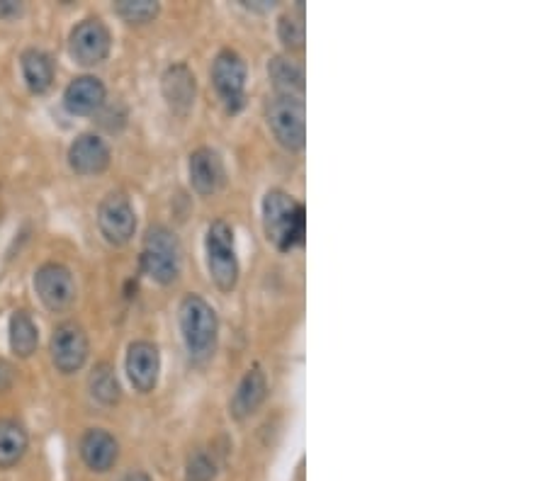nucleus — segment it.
<instances>
[{"mask_svg": "<svg viewBox=\"0 0 547 481\" xmlns=\"http://www.w3.org/2000/svg\"><path fill=\"white\" fill-rule=\"evenodd\" d=\"M263 229L278 251H292L307 234L304 205L283 190H270L263 200Z\"/></svg>", "mask_w": 547, "mask_h": 481, "instance_id": "obj_1", "label": "nucleus"}, {"mask_svg": "<svg viewBox=\"0 0 547 481\" xmlns=\"http://www.w3.org/2000/svg\"><path fill=\"white\" fill-rule=\"evenodd\" d=\"M178 316L188 353L193 355V358H207V355H212L219 331V321L212 304L205 302L200 294H188V297L180 302Z\"/></svg>", "mask_w": 547, "mask_h": 481, "instance_id": "obj_2", "label": "nucleus"}, {"mask_svg": "<svg viewBox=\"0 0 547 481\" xmlns=\"http://www.w3.org/2000/svg\"><path fill=\"white\" fill-rule=\"evenodd\" d=\"M183 251L178 236L166 226H151L144 236L142 270L159 285H171L178 280Z\"/></svg>", "mask_w": 547, "mask_h": 481, "instance_id": "obj_3", "label": "nucleus"}, {"mask_svg": "<svg viewBox=\"0 0 547 481\" xmlns=\"http://www.w3.org/2000/svg\"><path fill=\"white\" fill-rule=\"evenodd\" d=\"M207 268L214 285L231 292L239 282V258L234 251V229L227 222H214L207 231Z\"/></svg>", "mask_w": 547, "mask_h": 481, "instance_id": "obj_4", "label": "nucleus"}, {"mask_svg": "<svg viewBox=\"0 0 547 481\" xmlns=\"http://www.w3.org/2000/svg\"><path fill=\"white\" fill-rule=\"evenodd\" d=\"M268 127L278 144L287 151L304 149L307 141V115H304L302 98L292 95H275L268 105Z\"/></svg>", "mask_w": 547, "mask_h": 481, "instance_id": "obj_5", "label": "nucleus"}, {"mask_svg": "<svg viewBox=\"0 0 547 481\" xmlns=\"http://www.w3.org/2000/svg\"><path fill=\"white\" fill-rule=\"evenodd\" d=\"M90 353L88 333L86 328L76 321H64L54 328L52 341H49V355L61 375H73V372L83 370Z\"/></svg>", "mask_w": 547, "mask_h": 481, "instance_id": "obj_6", "label": "nucleus"}, {"mask_svg": "<svg viewBox=\"0 0 547 481\" xmlns=\"http://www.w3.org/2000/svg\"><path fill=\"white\" fill-rule=\"evenodd\" d=\"M98 229L112 246H124L137 231V212L124 192H107L98 207Z\"/></svg>", "mask_w": 547, "mask_h": 481, "instance_id": "obj_7", "label": "nucleus"}, {"mask_svg": "<svg viewBox=\"0 0 547 481\" xmlns=\"http://www.w3.org/2000/svg\"><path fill=\"white\" fill-rule=\"evenodd\" d=\"M112 35L107 25L98 18H88L78 22L69 37V54L76 64L98 66L110 56Z\"/></svg>", "mask_w": 547, "mask_h": 481, "instance_id": "obj_8", "label": "nucleus"}, {"mask_svg": "<svg viewBox=\"0 0 547 481\" xmlns=\"http://www.w3.org/2000/svg\"><path fill=\"white\" fill-rule=\"evenodd\" d=\"M212 83L229 112H239L244 107L246 64L239 54L231 52V49L217 54L212 64Z\"/></svg>", "mask_w": 547, "mask_h": 481, "instance_id": "obj_9", "label": "nucleus"}, {"mask_svg": "<svg viewBox=\"0 0 547 481\" xmlns=\"http://www.w3.org/2000/svg\"><path fill=\"white\" fill-rule=\"evenodd\" d=\"M35 292L49 311H66L76 302V280L61 263H44L35 273Z\"/></svg>", "mask_w": 547, "mask_h": 481, "instance_id": "obj_10", "label": "nucleus"}, {"mask_svg": "<svg viewBox=\"0 0 547 481\" xmlns=\"http://www.w3.org/2000/svg\"><path fill=\"white\" fill-rule=\"evenodd\" d=\"M124 367H127V375L132 387L137 392L149 394L154 392L156 384H159L161 375V353L151 341H134L127 348V360H124Z\"/></svg>", "mask_w": 547, "mask_h": 481, "instance_id": "obj_11", "label": "nucleus"}, {"mask_svg": "<svg viewBox=\"0 0 547 481\" xmlns=\"http://www.w3.org/2000/svg\"><path fill=\"white\" fill-rule=\"evenodd\" d=\"M78 452H81V460L90 472L105 474L120 460V443L107 430L90 428L83 433L81 443H78Z\"/></svg>", "mask_w": 547, "mask_h": 481, "instance_id": "obj_12", "label": "nucleus"}, {"mask_svg": "<svg viewBox=\"0 0 547 481\" xmlns=\"http://www.w3.org/2000/svg\"><path fill=\"white\" fill-rule=\"evenodd\" d=\"M110 146L98 134H81L69 146V166L76 175H100L110 166Z\"/></svg>", "mask_w": 547, "mask_h": 481, "instance_id": "obj_13", "label": "nucleus"}, {"mask_svg": "<svg viewBox=\"0 0 547 481\" xmlns=\"http://www.w3.org/2000/svg\"><path fill=\"white\" fill-rule=\"evenodd\" d=\"M190 185H193L197 195L210 197L214 192L222 190L224 180H227V173H224L222 156L214 149H197L193 156H190Z\"/></svg>", "mask_w": 547, "mask_h": 481, "instance_id": "obj_14", "label": "nucleus"}, {"mask_svg": "<svg viewBox=\"0 0 547 481\" xmlns=\"http://www.w3.org/2000/svg\"><path fill=\"white\" fill-rule=\"evenodd\" d=\"M107 90L103 81L95 76H78L64 90V105L71 115H98L100 107L105 105Z\"/></svg>", "mask_w": 547, "mask_h": 481, "instance_id": "obj_15", "label": "nucleus"}, {"mask_svg": "<svg viewBox=\"0 0 547 481\" xmlns=\"http://www.w3.org/2000/svg\"><path fill=\"white\" fill-rule=\"evenodd\" d=\"M265 394H268L265 375L258 367H253V370H248L244 379H241L239 387H236L234 399H231L229 404L231 416H234L236 421H244V418L253 416V413L258 411V406L265 401Z\"/></svg>", "mask_w": 547, "mask_h": 481, "instance_id": "obj_16", "label": "nucleus"}, {"mask_svg": "<svg viewBox=\"0 0 547 481\" xmlns=\"http://www.w3.org/2000/svg\"><path fill=\"white\" fill-rule=\"evenodd\" d=\"M195 76L185 64L166 69L161 78V90L166 103L178 112H188L195 103Z\"/></svg>", "mask_w": 547, "mask_h": 481, "instance_id": "obj_17", "label": "nucleus"}, {"mask_svg": "<svg viewBox=\"0 0 547 481\" xmlns=\"http://www.w3.org/2000/svg\"><path fill=\"white\" fill-rule=\"evenodd\" d=\"M20 69H22V78H25L27 88L32 93L42 95L52 88L54 83V61L52 56L42 49H25L20 56Z\"/></svg>", "mask_w": 547, "mask_h": 481, "instance_id": "obj_18", "label": "nucleus"}, {"mask_svg": "<svg viewBox=\"0 0 547 481\" xmlns=\"http://www.w3.org/2000/svg\"><path fill=\"white\" fill-rule=\"evenodd\" d=\"M30 447V435L15 418H0V469L15 467Z\"/></svg>", "mask_w": 547, "mask_h": 481, "instance_id": "obj_19", "label": "nucleus"}, {"mask_svg": "<svg viewBox=\"0 0 547 481\" xmlns=\"http://www.w3.org/2000/svg\"><path fill=\"white\" fill-rule=\"evenodd\" d=\"M88 392L98 404L115 406L122 399V384L110 362H98L88 377Z\"/></svg>", "mask_w": 547, "mask_h": 481, "instance_id": "obj_20", "label": "nucleus"}, {"mask_svg": "<svg viewBox=\"0 0 547 481\" xmlns=\"http://www.w3.org/2000/svg\"><path fill=\"white\" fill-rule=\"evenodd\" d=\"M10 350H13L15 355L22 360L32 358V355L37 353V345H39V331L37 324L32 321V316L27 314V311H15L13 316H10Z\"/></svg>", "mask_w": 547, "mask_h": 481, "instance_id": "obj_21", "label": "nucleus"}, {"mask_svg": "<svg viewBox=\"0 0 547 481\" xmlns=\"http://www.w3.org/2000/svg\"><path fill=\"white\" fill-rule=\"evenodd\" d=\"M270 81H273L278 95H292V98H302L304 93V73L300 66H295L287 59H273L268 66Z\"/></svg>", "mask_w": 547, "mask_h": 481, "instance_id": "obj_22", "label": "nucleus"}, {"mask_svg": "<svg viewBox=\"0 0 547 481\" xmlns=\"http://www.w3.org/2000/svg\"><path fill=\"white\" fill-rule=\"evenodd\" d=\"M161 5L156 0H120L115 3V13L129 25H146L159 15Z\"/></svg>", "mask_w": 547, "mask_h": 481, "instance_id": "obj_23", "label": "nucleus"}, {"mask_svg": "<svg viewBox=\"0 0 547 481\" xmlns=\"http://www.w3.org/2000/svg\"><path fill=\"white\" fill-rule=\"evenodd\" d=\"M280 42L287 49H302L304 47V18H302V5L297 8V13H287L280 18L278 25Z\"/></svg>", "mask_w": 547, "mask_h": 481, "instance_id": "obj_24", "label": "nucleus"}, {"mask_svg": "<svg viewBox=\"0 0 547 481\" xmlns=\"http://www.w3.org/2000/svg\"><path fill=\"white\" fill-rule=\"evenodd\" d=\"M214 477H217V464L205 450H197L195 455H190L185 481H214Z\"/></svg>", "mask_w": 547, "mask_h": 481, "instance_id": "obj_25", "label": "nucleus"}, {"mask_svg": "<svg viewBox=\"0 0 547 481\" xmlns=\"http://www.w3.org/2000/svg\"><path fill=\"white\" fill-rule=\"evenodd\" d=\"M100 124H103L105 129H110V132H120L124 127V122H127V112H124L122 105L117 107H100Z\"/></svg>", "mask_w": 547, "mask_h": 481, "instance_id": "obj_26", "label": "nucleus"}, {"mask_svg": "<svg viewBox=\"0 0 547 481\" xmlns=\"http://www.w3.org/2000/svg\"><path fill=\"white\" fill-rule=\"evenodd\" d=\"M13 382H15L13 367H10V362H8V360L0 358V394L8 392V389L13 387Z\"/></svg>", "mask_w": 547, "mask_h": 481, "instance_id": "obj_27", "label": "nucleus"}, {"mask_svg": "<svg viewBox=\"0 0 547 481\" xmlns=\"http://www.w3.org/2000/svg\"><path fill=\"white\" fill-rule=\"evenodd\" d=\"M22 13V3H15V0H0V18L13 20Z\"/></svg>", "mask_w": 547, "mask_h": 481, "instance_id": "obj_28", "label": "nucleus"}, {"mask_svg": "<svg viewBox=\"0 0 547 481\" xmlns=\"http://www.w3.org/2000/svg\"><path fill=\"white\" fill-rule=\"evenodd\" d=\"M120 481H151V477L144 472H129V474H124Z\"/></svg>", "mask_w": 547, "mask_h": 481, "instance_id": "obj_29", "label": "nucleus"}]
</instances>
